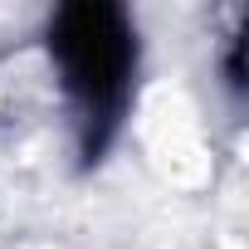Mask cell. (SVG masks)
Returning a JSON list of instances; mask_svg holds the SVG:
<instances>
[{"label": "cell", "instance_id": "6da1fadb", "mask_svg": "<svg viewBox=\"0 0 249 249\" xmlns=\"http://www.w3.org/2000/svg\"><path fill=\"white\" fill-rule=\"evenodd\" d=\"M49 54L59 64L64 93L83 122V152L98 157L117 132L137 73V30L122 5L78 0L49 20Z\"/></svg>", "mask_w": 249, "mask_h": 249}]
</instances>
